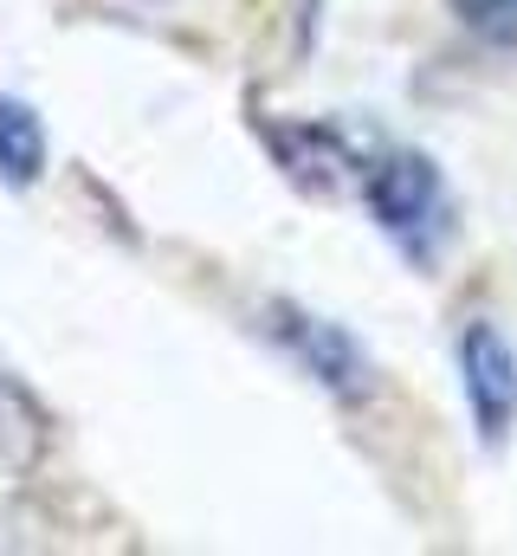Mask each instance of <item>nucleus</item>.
Here are the masks:
<instances>
[{
    "label": "nucleus",
    "mask_w": 517,
    "mask_h": 556,
    "mask_svg": "<svg viewBox=\"0 0 517 556\" xmlns=\"http://www.w3.org/2000/svg\"><path fill=\"white\" fill-rule=\"evenodd\" d=\"M459 389H466V415L486 446H505L517 427V350L492 317H472L459 330Z\"/></svg>",
    "instance_id": "nucleus-3"
},
{
    "label": "nucleus",
    "mask_w": 517,
    "mask_h": 556,
    "mask_svg": "<svg viewBox=\"0 0 517 556\" xmlns=\"http://www.w3.org/2000/svg\"><path fill=\"white\" fill-rule=\"evenodd\" d=\"M453 7H459V20L479 39H492V46H512L517 39V0H453Z\"/></svg>",
    "instance_id": "nucleus-7"
},
{
    "label": "nucleus",
    "mask_w": 517,
    "mask_h": 556,
    "mask_svg": "<svg viewBox=\"0 0 517 556\" xmlns=\"http://www.w3.org/2000/svg\"><path fill=\"white\" fill-rule=\"evenodd\" d=\"M52 162V142H46V124L26 98H0V181L7 188H33Z\"/></svg>",
    "instance_id": "nucleus-5"
},
{
    "label": "nucleus",
    "mask_w": 517,
    "mask_h": 556,
    "mask_svg": "<svg viewBox=\"0 0 517 556\" xmlns=\"http://www.w3.org/2000/svg\"><path fill=\"white\" fill-rule=\"evenodd\" d=\"M272 149H278L285 175H291V181H304V188H337V181L356 168L350 142L337 137V130H324V124H291V130H272Z\"/></svg>",
    "instance_id": "nucleus-4"
},
{
    "label": "nucleus",
    "mask_w": 517,
    "mask_h": 556,
    "mask_svg": "<svg viewBox=\"0 0 517 556\" xmlns=\"http://www.w3.org/2000/svg\"><path fill=\"white\" fill-rule=\"evenodd\" d=\"M363 201L407 260H433L446 240V181L420 149H388L363 168Z\"/></svg>",
    "instance_id": "nucleus-1"
},
{
    "label": "nucleus",
    "mask_w": 517,
    "mask_h": 556,
    "mask_svg": "<svg viewBox=\"0 0 517 556\" xmlns=\"http://www.w3.org/2000/svg\"><path fill=\"white\" fill-rule=\"evenodd\" d=\"M46 440H52V415L33 402V389H26L20 376L0 369V459H7L13 472H26V466H39Z\"/></svg>",
    "instance_id": "nucleus-6"
},
{
    "label": "nucleus",
    "mask_w": 517,
    "mask_h": 556,
    "mask_svg": "<svg viewBox=\"0 0 517 556\" xmlns=\"http://www.w3.org/2000/svg\"><path fill=\"white\" fill-rule=\"evenodd\" d=\"M265 337H272L330 402L356 408V402L376 395V363H369V350H363L337 317H324V311H311V304H291V298H272V304H265Z\"/></svg>",
    "instance_id": "nucleus-2"
}]
</instances>
